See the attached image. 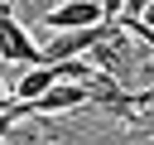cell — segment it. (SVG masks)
<instances>
[{
    "label": "cell",
    "mask_w": 154,
    "mask_h": 145,
    "mask_svg": "<svg viewBox=\"0 0 154 145\" xmlns=\"http://www.w3.org/2000/svg\"><path fill=\"white\" fill-rule=\"evenodd\" d=\"M10 126H14V121H10V116H5V111H0V145H5V140H10Z\"/></svg>",
    "instance_id": "4"
},
{
    "label": "cell",
    "mask_w": 154,
    "mask_h": 145,
    "mask_svg": "<svg viewBox=\"0 0 154 145\" xmlns=\"http://www.w3.org/2000/svg\"><path fill=\"white\" fill-rule=\"evenodd\" d=\"M144 5H149V0H125V14H140Z\"/></svg>",
    "instance_id": "5"
},
{
    "label": "cell",
    "mask_w": 154,
    "mask_h": 145,
    "mask_svg": "<svg viewBox=\"0 0 154 145\" xmlns=\"http://www.w3.org/2000/svg\"><path fill=\"white\" fill-rule=\"evenodd\" d=\"M0 63H19V68L43 63V48L24 34V24L10 14V5H0Z\"/></svg>",
    "instance_id": "1"
},
{
    "label": "cell",
    "mask_w": 154,
    "mask_h": 145,
    "mask_svg": "<svg viewBox=\"0 0 154 145\" xmlns=\"http://www.w3.org/2000/svg\"><path fill=\"white\" fill-rule=\"evenodd\" d=\"M101 5H106V14H111V19H120V14H125V0H101Z\"/></svg>",
    "instance_id": "3"
},
{
    "label": "cell",
    "mask_w": 154,
    "mask_h": 145,
    "mask_svg": "<svg viewBox=\"0 0 154 145\" xmlns=\"http://www.w3.org/2000/svg\"><path fill=\"white\" fill-rule=\"evenodd\" d=\"M140 19H144V24H154V0H149V5L140 10Z\"/></svg>",
    "instance_id": "6"
},
{
    "label": "cell",
    "mask_w": 154,
    "mask_h": 145,
    "mask_svg": "<svg viewBox=\"0 0 154 145\" xmlns=\"http://www.w3.org/2000/svg\"><path fill=\"white\" fill-rule=\"evenodd\" d=\"M101 19H111L101 0H63L58 10L43 14L48 29H82V24H101Z\"/></svg>",
    "instance_id": "2"
},
{
    "label": "cell",
    "mask_w": 154,
    "mask_h": 145,
    "mask_svg": "<svg viewBox=\"0 0 154 145\" xmlns=\"http://www.w3.org/2000/svg\"><path fill=\"white\" fill-rule=\"evenodd\" d=\"M10 102H14V97H10V87H5V82H0V111H5V106H10Z\"/></svg>",
    "instance_id": "7"
}]
</instances>
